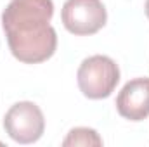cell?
<instances>
[{
	"label": "cell",
	"mask_w": 149,
	"mask_h": 147,
	"mask_svg": "<svg viewBox=\"0 0 149 147\" xmlns=\"http://www.w3.org/2000/svg\"><path fill=\"white\" fill-rule=\"evenodd\" d=\"M146 16H148V19H149V0H146Z\"/></svg>",
	"instance_id": "52a82bcc"
},
{
	"label": "cell",
	"mask_w": 149,
	"mask_h": 147,
	"mask_svg": "<svg viewBox=\"0 0 149 147\" xmlns=\"http://www.w3.org/2000/svg\"><path fill=\"white\" fill-rule=\"evenodd\" d=\"M63 146H102V139L99 137V133L95 130L78 126L68 133V137L63 140Z\"/></svg>",
	"instance_id": "8992f818"
},
{
	"label": "cell",
	"mask_w": 149,
	"mask_h": 147,
	"mask_svg": "<svg viewBox=\"0 0 149 147\" xmlns=\"http://www.w3.org/2000/svg\"><path fill=\"white\" fill-rule=\"evenodd\" d=\"M7 135L17 144H33L43 135L45 118L35 102L23 101L14 104L3 116Z\"/></svg>",
	"instance_id": "277c9868"
},
{
	"label": "cell",
	"mask_w": 149,
	"mask_h": 147,
	"mask_svg": "<svg viewBox=\"0 0 149 147\" xmlns=\"http://www.w3.org/2000/svg\"><path fill=\"white\" fill-rule=\"evenodd\" d=\"M52 0H10L2 14V26L12 55L24 64L50 59L57 47Z\"/></svg>",
	"instance_id": "6da1fadb"
},
{
	"label": "cell",
	"mask_w": 149,
	"mask_h": 147,
	"mask_svg": "<svg viewBox=\"0 0 149 147\" xmlns=\"http://www.w3.org/2000/svg\"><path fill=\"white\" fill-rule=\"evenodd\" d=\"M76 80L85 97L92 101L106 99L120 81V68L108 55H90L80 64Z\"/></svg>",
	"instance_id": "7a4b0ae2"
},
{
	"label": "cell",
	"mask_w": 149,
	"mask_h": 147,
	"mask_svg": "<svg viewBox=\"0 0 149 147\" xmlns=\"http://www.w3.org/2000/svg\"><path fill=\"white\" fill-rule=\"evenodd\" d=\"M61 19L70 33L76 37H87L104 28L108 12L101 0H66Z\"/></svg>",
	"instance_id": "3957f363"
},
{
	"label": "cell",
	"mask_w": 149,
	"mask_h": 147,
	"mask_svg": "<svg viewBox=\"0 0 149 147\" xmlns=\"http://www.w3.org/2000/svg\"><path fill=\"white\" fill-rule=\"evenodd\" d=\"M116 109L125 119H146L149 116V78H135L125 83L116 97Z\"/></svg>",
	"instance_id": "5b68a950"
}]
</instances>
